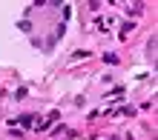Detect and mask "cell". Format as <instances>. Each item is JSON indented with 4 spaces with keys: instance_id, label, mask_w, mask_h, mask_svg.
I'll list each match as a JSON object with an SVG mask.
<instances>
[{
    "instance_id": "obj_1",
    "label": "cell",
    "mask_w": 158,
    "mask_h": 140,
    "mask_svg": "<svg viewBox=\"0 0 158 140\" xmlns=\"http://www.w3.org/2000/svg\"><path fill=\"white\" fill-rule=\"evenodd\" d=\"M32 120H35L32 115H26V117H17V123H20V126H26V129H29V126H32Z\"/></svg>"
}]
</instances>
